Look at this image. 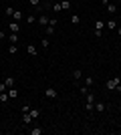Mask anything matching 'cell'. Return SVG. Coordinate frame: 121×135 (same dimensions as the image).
I'll use <instances>...</instances> for the list:
<instances>
[{"instance_id": "obj_1", "label": "cell", "mask_w": 121, "mask_h": 135, "mask_svg": "<svg viewBox=\"0 0 121 135\" xmlns=\"http://www.w3.org/2000/svg\"><path fill=\"white\" fill-rule=\"evenodd\" d=\"M45 97H49V99H55V97H59V91L55 89V87H49V89H45Z\"/></svg>"}, {"instance_id": "obj_2", "label": "cell", "mask_w": 121, "mask_h": 135, "mask_svg": "<svg viewBox=\"0 0 121 135\" xmlns=\"http://www.w3.org/2000/svg\"><path fill=\"white\" fill-rule=\"evenodd\" d=\"M36 22H38L40 26H49V24H51V18L46 16V14H42V16H38V18H36Z\"/></svg>"}, {"instance_id": "obj_3", "label": "cell", "mask_w": 121, "mask_h": 135, "mask_svg": "<svg viewBox=\"0 0 121 135\" xmlns=\"http://www.w3.org/2000/svg\"><path fill=\"white\" fill-rule=\"evenodd\" d=\"M119 83H121V79H119V77H113L111 81H107V89H115V87H117Z\"/></svg>"}, {"instance_id": "obj_4", "label": "cell", "mask_w": 121, "mask_h": 135, "mask_svg": "<svg viewBox=\"0 0 121 135\" xmlns=\"http://www.w3.org/2000/svg\"><path fill=\"white\" fill-rule=\"evenodd\" d=\"M22 121H24V125H32V121H35V117H32L30 113H24V115H22Z\"/></svg>"}, {"instance_id": "obj_5", "label": "cell", "mask_w": 121, "mask_h": 135, "mask_svg": "<svg viewBox=\"0 0 121 135\" xmlns=\"http://www.w3.org/2000/svg\"><path fill=\"white\" fill-rule=\"evenodd\" d=\"M26 52H28L30 56H38V49H36V46H32V45L26 46Z\"/></svg>"}, {"instance_id": "obj_6", "label": "cell", "mask_w": 121, "mask_h": 135, "mask_svg": "<svg viewBox=\"0 0 121 135\" xmlns=\"http://www.w3.org/2000/svg\"><path fill=\"white\" fill-rule=\"evenodd\" d=\"M105 8H107V14H115L117 12V4H113V2H109Z\"/></svg>"}, {"instance_id": "obj_7", "label": "cell", "mask_w": 121, "mask_h": 135, "mask_svg": "<svg viewBox=\"0 0 121 135\" xmlns=\"http://www.w3.org/2000/svg\"><path fill=\"white\" fill-rule=\"evenodd\" d=\"M8 28H10V32H20V24H18L16 20H12V22H10V26H8Z\"/></svg>"}, {"instance_id": "obj_8", "label": "cell", "mask_w": 121, "mask_h": 135, "mask_svg": "<svg viewBox=\"0 0 121 135\" xmlns=\"http://www.w3.org/2000/svg\"><path fill=\"white\" fill-rule=\"evenodd\" d=\"M24 18V14L20 10H14V14H12V20H16V22H20V20H22Z\"/></svg>"}, {"instance_id": "obj_9", "label": "cell", "mask_w": 121, "mask_h": 135, "mask_svg": "<svg viewBox=\"0 0 121 135\" xmlns=\"http://www.w3.org/2000/svg\"><path fill=\"white\" fill-rule=\"evenodd\" d=\"M105 26L109 28V30H117V22H115V20H111V18L107 20V22H105Z\"/></svg>"}, {"instance_id": "obj_10", "label": "cell", "mask_w": 121, "mask_h": 135, "mask_svg": "<svg viewBox=\"0 0 121 135\" xmlns=\"http://www.w3.org/2000/svg\"><path fill=\"white\" fill-rule=\"evenodd\" d=\"M105 109H107V105H105V103H95V111H97V113H103Z\"/></svg>"}, {"instance_id": "obj_11", "label": "cell", "mask_w": 121, "mask_h": 135, "mask_svg": "<svg viewBox=\"0 0 121 135\" xmlns=\"http://www.w3.org/2000/svg\"><path fill=\"white\" fill-rule=\"evenodd\" d=\"M8 97H10V99H16V97H18V89L10 87V89H8Z\"/></svg>"}, {"instance_id": "obj_12", "label": "cell", "mask_w": 121, "mask_h": 135, "mask_svg": "<svg viewBox=\"0 0 121 135\" xmlns=\"http://www.w3.org/2000/svg\"><path fill=\"white\" fill-rule=\"evenodd\" d=\"M8 101H10V97H8V91L0 93V103H8Z\"/></svg>"}, {"instance_id": "obj_13", "label": "cell", "mask_w": 121, "mask_h": 135, "mask_svg": "<svg viewBox=\"0 0 121 135\" xmlns=\"http://www.w3.org/2000/svg\"><path fill=\"white\" fill-rule=\"evenodd\" d=\"M4 85L8 87V89H10V87H14V77H6V79H4Z\"/></svg>"}, {"instance_id": "obj_14", "label": "cell", "mask_w": 121, "mask_h": 135, "mask_svg": "<svg viewBox=\"0 0 121 135\" xmlns=\"http://www.w3.org/2000/svg\"><path fill=\"white\" fill-rule=\"evenodd\" d=\"M8 40H10V45H16V42H18V34H16V32H10Z\"/></svg>"}, {"instance_id": "obj_15", "label": "cell", "mask_w": 121, "mask_h": 135, "mask_svg": "<svg viewBox=\"0 0 121 135\" xmlns=\"http://www.w3.org/2000/svg\"><path fill=\"white\" fill-rule=\"evenodd\" d=\"M105 28V20H95V30H103Z\"/></svg>"}, {"instance_id": "obj_16", "label": "cell", "mask_w": 121, "mask_h": 135, "mask_svg": "<svg viewBox=\"0 0 121 135\" xmlns=\"http://www.w3.org/2000/svg\"><path fill=\"white\" fill-rule=\"evenodd\" d=\"M40 133H42V127H38V125H35L30 129V135H40Z\"/></svg>"}, {"instance_id": "obj_17", "label": "cell", "mask_w": 121, "mask_h": 135, "mask_svg": "<svg viewBox=\"0 0 121 135\" xmlns=\"http://www.w3.org/2000/svg\"><path fill=\"white\" fill-rule=\"evenodd\" d=\"M61 8L63 10H71V2L69 0H61Z\"/></svg>"}, {"instance_id": "obj_18", "label": "cell", "mask_w": 121, "mask_h": 135, "mask_svg": "<svg viewBox=\"0 0 121 135\" xmlns=\"http://www.w3.org/2000/svg\"><path fill=\"white\" fill-rule=\"evenodd\" d=\"M73 79H75V81H79V79H83V73H81L79 69H77V71H73Z\"/></svg>"}, {"instance_id": "obj_19", "label": "cell", "mask_w": 121, "mask_h": 135, "mask_svg": "<svg viewBox=\"0 0 121 135\" xmlns=\"http://www.w3.org/2000/svg\"><path fill=\"white\" fill-rule=\"evenodd\" d=\"M8 52H10V55H16V52H18V46L16 45H10V46H8Z\"/></svg>"}, {"instance_id": "obj_20", "label": "cell", "mask_w": 121, "mask_h": 135, "mask_svg": "<svg viewBox=\"0 0 121 135\" xmlns=\"http://www.w3.org/2000/svg\"><path fill=\"white\" fill-rule=\"evenodd\" d=\"M28 113H30V115H32L35 119H38V117H40V111H38V109H30Z\"/></svg>"}, {"instance_id": "obj_21", "label": "cell", "mask_w": 121, "mask_h": 135, "mask_svg": "<svg viewBox=\"0 0 121 135\" xmlns=\"http://www.w3.org/2000/svg\"><path fill=\"white\" fill-rule=\"evenodd\" d=\"M24 18H26V22H28V24L36 22V16H32V14H28V16H24Z\"/></svg>"}, {"instance_id": "obj_22", "label": "cell", "mask_w": 121, "mask_h": 135, "mask_svg": "<svg viewBox=\"0 0 121 135\" xmlns=\"http://www.w3.org/2000/svg\"><path fill=\"white\" fill-rule=\"evenodd\" d=\"M71 22H73V24H79V22H81V16H77V14H73V16H71Z\"/></svg>"}, {"instance_id": "obj_23", "label": "cell", "mask_w": 121, "mask_h": 135, "mask_svg": "<svg viewBox=\"0 0 121 135\" xmlns=\"http://www.w3.org/2000/svg\"><path fill=\"white\" fill-rule=\"evenodd\" d=\"M46 34H49V36H51V34H55V26H52V24H49V26H46Z\"/></svg>"}, {"instance_id": "obj_24", "label": "cell", "mask_w": 121, "mask_h": 135, "mask_svg": "<svg viewBox=\"0 0 121 135\" xmlns=\"http://www.w3.org/2000/svg\"><path fill=\"white\" fill-rule=\"evenodd\" d=\"M83 81H85V85H87V87H91V85H93V77H85Z\"/></svg>"}, {"instance_id": "obj_25", "label": "cell", "mask_w": 121, "mask_h": 135, "mask_svg": "<svg viewBox=\"0 0 121 135\" xmlns=\"http://www.w3.org/2000/svg\"><path fill=\"white\" fill-rule=\"evenodd\" d=\"M52 10H55V12H61V10H63V8H61V2H57V4H52Z\"/></svg>"}, {"instance_id": "obj_26", "label": "cell", "mask_w": 121, "mask_h": 135, "mask_svg": "<svg viewBox=\"0 0 121 135\" xmlns=\"http://www.w3.org/2000/svg\"><path fill=\"white\" fill-rule=\"evenodd\" d=\"M49 45H51V42H49V38H42V42H40V46H42V49H49Z\"/></svg>"}, {"instance_id": "obj_27", "label": "cell", "mask_w": 121, "mask_h": 135, "mask_svg": "<svg viewBox=\"0 0 121 135\" xmlns=\"http://www.w3.org/2000/svg\"><path fill=\"white\" fill-rule=\"evenodd\" d=\"M87 93H89V87H87V85H83V87H81V95H87Z\"/></svg>"}, {"instance_id": "obj_28", "label": "cell", "mask_w": 121, "mask_h": 135, "mask_svg": "<svg viewBox=\"0 0 121 135\" xmlns=\"http://www.w3.org/2000/svg\"><path fill=\"white\" fill-rule=\"evenodd\" d=\"M93 34H95L97 38H101V36H103V30H93Z\"/></svg>"}, {"instance_id": "obj_29", "label": "cell", "mask_w": 121, "mask_h": 135, "mask_svg": "<svg viewBox=\"0 0 121 135\" xmlns=\"http://www.w3.org/2000/svg\"><path fill=\"white\" fill-rule=\"evenodd\" d=\"M4 12H6V14H8V16H12V14H14V10H12V6H8V8H6Z\"/></svg>"}, {"instance_id": "obj_30", "label": "cell", "mask_w": 121, "mask_h": 135, "mask_svg": "<svg viewBox=\"0 0 121 135\" xmlns=\"http://www.w3.org/2000/svg\"><path fill=\"white\" fill-rule=\"evenodd\" d=\"M85 97H87V103H93V93H87Z\"/></svg>"}, {"instance_id": "obj_31", "label": "cell", "mask_w": 121, "mask_h": 135, "mask_svg": "<svg viewBox=\"0 0 121 135\" xmlns=\"http://www.w3.org/2000/svg\"><path fill=\"white\" fill-rule=\"evenodd\" d=\"M4 91H8V87H6L4 83H0V93H4Z\"/></svg>"}, {"instance_id": "obj_32", "label": "cell", "mask_w": 121, "mask_h": 135, "mask_svg": "<svg viewBox=\"0 0 121 135\" xmlns=\"http://www.w3.org/2000/svg\"><path fill=\"white\" fill-rule=\"evenodd\" d=\"M85 109H87L89 113H91V111H93V103H87V105H85Z\"/></svg>"}, {"instance_id": "obj_33", "label": "cell", "mask_w": 121, "mask_h": 135, "mask_svg": "<svg viewBox=\"0 0 121 135\" xmlns=\"http://www.w3.org/2000/svg\"><path fill=\"white\" fill-rule=\"evenodd\" d=\"M28 2H30L32 6H38V4H40V0H28Z\"/></svg>"}, {"instance_id": "obj_34", "label": "cell", "mask_w": 121, "mask_h": 135, "mask_svg": "<svg viewBox=\"0 0 121 135\" xmlns=\"http://www.w3.org/2000/svg\"><path fill=\"white\" fill-rule=\"evenodd\" d=\"M6 38V32H0V40H4Z\"/></svg>"}, {"instance_id": "obj_35", "label": "cell", "mask_w": 121, "mask_h": 135, "mask_svg": "<svg viewBox=\"0 0 121 135\" xmlns=\"http://www.w3.org/2000/svg\"><path fill=\"white\" fill-rule=\"evenodd\" d=\"M115 89H117V91H119V93H121V83H119V85H117V87H115Z\"/></svg>"}, {"instance_id": "obj_36", "label": "cell", "mask_w": 121, "mask_h": 135, "mask_svg": "<svg viewBox=\"0 0 121 135\" xmlns=\"http://www.w3.org/2000/svg\"><path fill=\"white\" fill-rule=\"evenodd\" d=\"M117 34H119V36H121V26H117Z\"/></svg>"}]
</instances>
